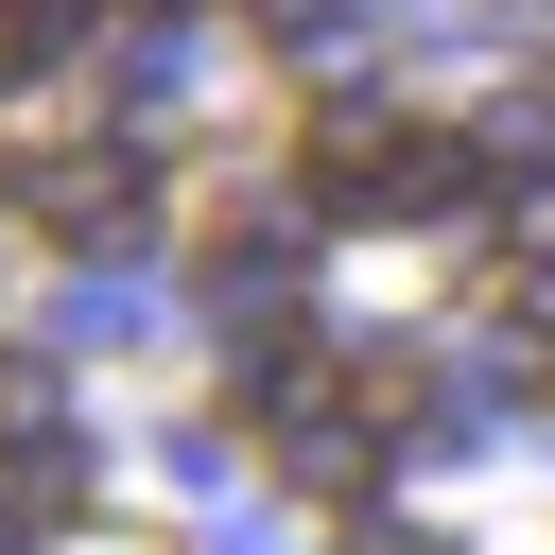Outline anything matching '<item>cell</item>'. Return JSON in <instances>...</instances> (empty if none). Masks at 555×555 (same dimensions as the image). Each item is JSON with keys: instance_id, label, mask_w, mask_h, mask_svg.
Instances as JSON below:
<instances>
[{"instance_id": "obj_1", "label": "cell", "mask_w": 555, "mask_h": 555, "mask_svg": "<svg viewBox=\"0 0 555 555\" xmlns=\"http://www.w3.org/2000/svg\"><path fill=\"white\" fill-rule=\"evenodd\" d=\"M312 208H330V225L468 208V139H434V121H399V104H330V121H312Z\"/></svg>"}, {"instance_id": "obj_2", "label": "cell", "mask_w": 555, "mask_h": 555, "mask_svg": "<svg viewBox=\"0 0 555 555\" xmlns=\"http://www.w3.org/2000/svg\"><path fill=\"white\" fill-rule=\"evenodd\" d=\"M17 191H35V225H52V243H121V225L156 208V173H139L121 139H87V156H35Z\"/></svg>"}, {"instance_id": "obj_3", "label": "cell", "mask_w": 555, "mask_h": 555, "mask_svg": "<svg viewBox=\"0 0 555 555\" xmlns=\"http://www.w3.org/2000/svg\"><path fill=\"white\" fill-rule=\"evenodd\" d=\"M35 52H52V17H35V0H0V87H17Z\"/></svg>"}, {"instance_id": "obj_4", "label": "cell", "mask_w": 555, "mask_h": 555, "mask_svg": "<svg viewBox=\"0 0 555 555\" xmlns=\"http://www.w3.org/2000/svg\"><path fill=\"white\" fill-rule=\"evenodd\" d=\"M35 17H52V35H87V17H121V0H35Z\"/></svg>"}]
</instances>
